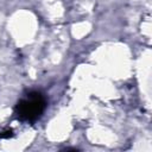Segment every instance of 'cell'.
<instances>
[{"label": "cell", "instance_id": "cell-2", "mask_svg": "<svg viewBox=\"0 0 152 152\" xmlns=\"http://www.w3.org/2000/svg\"><path fill=\"white\" fill-rule=\"evenodd\" d=\"M13 134H12V131L11 129H7V131H5V132H2V133H0V138L1 139H5V138H11Z\"/></svg>", "mask_w": 152, "mask_h": 152}, {"label": "cell", "instance_id": "cell-1", "mask_svg": "<svg viewBox=\"0 0 152 152\" xmlns=\"http://www.w3.org/2000/svg\"><path fill=\"white\" fill-rule=\"evenodd\" d=\"M46 108V100L39 91H31L23 97L15 106L14 113L20 121L34 122L38 120Z\"/></svg>", "mask_w": 152, "mask_h": 152}]
</instances>
